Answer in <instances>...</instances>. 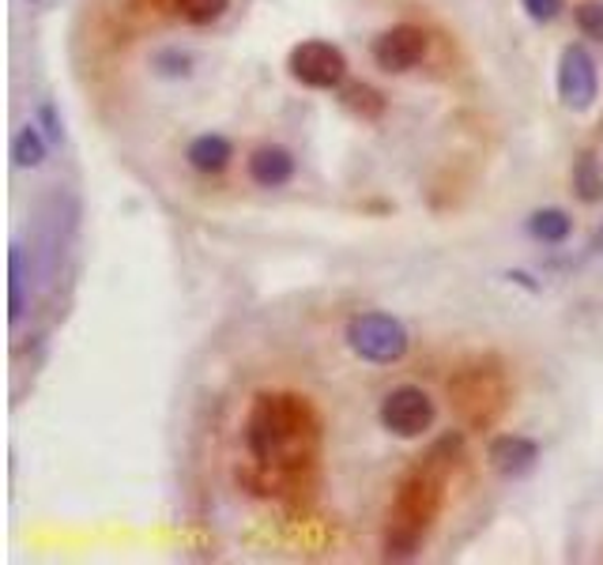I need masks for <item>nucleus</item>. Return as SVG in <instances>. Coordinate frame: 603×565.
Returning a JSON list of instances; mask_svg holds the SVG:
<instances>
[{
  "mask_svg": "<svg viewBox=\"0 0 603 565\" xmlns=\"http://www.w3.org/2000/svg\"><path fill=\"white\" fill-rule=\"evenodd\" d=\"M528 234L543 245H562L573 234V218L562 207H539V212L528 215Z\"/></svg>",
  "mask_w": 603,
  "mask_h": 565,
  "instance_id": "11",
  "label": "nucleus"
},
{
  "mask_svg": "<svg viewBox=\"0 0 603 565\" xmlns=\"http://www.w3.org/2000/svg\"><path fill=\"white\" fill-rule=\"evenodd\" d=\"M245 167H250L253 185L283 189L290 178H295V154H290L287 148H279V143H264V148H257L250 154Z\"/></svg>",
  "mask_w": 603,
  "mask_h": 565,
  "instance_id": "9",
  "label": "nucleus"
},
{
  "mask_svg": "<svg viewBox=\"0 0 603 565\" xmlns=\"http://www.w3.org/2000/svg\"><path fill=\"white\" fill-rule=\"evenodd\" d=\"M234 159V143L219 132H204L197 140H189L186 148V162L197 170V174H223Z\"/></svg>",
  "mask_w": 603,
  "mask_h": 565,
  "instance_id": "10",
  "label": "nucleus"
},
{
  "mask_svg": "<svg viewBox=\"0 0 603 565\" xmlns=\"http://www.w3.org/2000/svg\"><path fill=\"white\" fill-rule=\"evenodd\" d=\"M45 151H50V143H45V136H42V125H39V121L23 125V129L15 132V140H12V159H15V167H20V170L42 167V162H45Z\"/></svg>",
  "mask_w": 603,
  "mask_h": 565,
  "instance_id": "12",
  "label": "nucleus"
},
{
  "mask_svg": "<svg viewBox=\"0 0 603 565\" xmlns=\"http://www.w3.org/2000/svg\"><path fill=\"white\" fill-rule=\"evenodd\" d=\"M520 8L532 23H554L562 15V0H520Z\"/></svg>",
  "mask_w": 603,
  "mask_h": 565,
  "instance_id": "18",
  "label": "nucleus"
},
{
  "mask_svg": "<svg viewBox=\"0 0 603 565\" xmlns=\"http://www.w3.org/2000/svg\"><path fill=\"white\" fill-rule=\"evenodd\" d=\"M437 509H442V479L431 471H415L396 494V505L389 513V535H385V551L389 558H411L419 540L426 535V527L434 524Z\"/></svg>",
  "mask_w": 603,
  "mask_h": 565,
  "instance_id": "2",
  "label": "nucleus"
},
{
  "mask_svg": "<svg viewBox=\"0 0 603 565\" xmlns=\"http://www.w3.org/2000/svg\"><path fill=\"white\" fill-rule=\"evenodd\" d=\"M287 72L290 79L302 87H314V90H332L343 84L347 76V57L340 45L321 42V39H309L298 42L287 57Z\"/></svg>",
  "mask_w": 603,
  "mask_h": 565,
  "instance_id": "4",
  "label": "nucleus"
},
{
  "mask_svg": "<svg viewBox=\"0 0 603 565\" xmlns=\"http://www.w3.org/2000/svg\"><path fill=\"white\" fill-rule=\"evenodd\" d=\"M245 445L264 471L276 468L295 476L317 452V418L302 396L264 392L245 423Z\"/></svg>",
  "mask_w": 603,
  "mask_h": 565,
  "instance_id": "1",
  "label": "nucleus"
},
{
  "mask_svg": "<svg viewBox=\"0 0 603 565\" xmlns=\"http://www.w3.org/2000/svg\"><path fill=\"white\" fill-rule=\"evenodd\" d=\"M573 193H578L581 204H600L603 200V170L596 154L584 151L581 159L573 162Z\"/></svg>",
  "mask_w": 603,
  "mask_h": 565,
  "instance_id": "13",
  "label": "nucleus"
},
{
  "mask_svg": "<svg viewBox=\"0 0 603 565\" xmlns=\"http://www.w3.org/2000/svg\"><path fill=\"white\" fill-rule=\"evenodd\" d=\"M39 125H42L45 136H50L53 143H61V140H65V125H61V117H57V106H53V103H42V106H39Z\"/></svg>",
  "mask_w": 603,
  "mask_h": 565,
  "instance_id": "19",
  "label": "nucleus"
},
{
  "mask_svg": "<svg viewBox=\"0 0 603 565\" xmlns=\"http://www.w3.org/2000/svg\"><path fill=\"white\" fill-rule=\"evenodd\" d=\"M340 103L351 109V114H359L362 121H373V117L385 114V98H381V90H373L370 84H347L340 90Z\"/></svg>",
  "mask_w": 603,
  "mask_h": 565,
  "instance_id": "14",
  "label": "nucleus"
},
{
  "mask_svg": "<svg viewBox=\"0 0 603 565\" xmlns=\"http://www.w3.org/2000/svg\"><path fill=\"white\" fill-rule=\"evenodd\" d=\"M573 20H578V31L584 39L603 42V0H584V4H578V12H573Z\"/></svg>",
  "mask_w": 603,
  "mask_h": 565,
  "instance_id": "17",
  "label": "nucleus"
},
{
  "mask_svg": "<svg viewBox=\"0 0 603 565\" xmlns=\"http://www.w3.org/2000/svg\"><path fill=\"white\" fill-rule=\"evenodd\" d=\"M231 0H173V12L193 26H212L215 20H223Z\"/></svg>",
  "mask_w": 603,
  "mask_h": 565,
  "instance_id": "16",
  "label": "nucleus"
},
{
  "mask_svg": "<svg viewBox=\"0 0 603 565\" xmlns=\"http://www.w3.org/2000/svg\"><path fill=\"white\" fill-rule=\"evenodd\" d=\"M343 340L362 362H373V366H392L411 348L404 321H396L392 313H378V309L373 313H355L343 328Z\"/></svg>",
  "mask_w": 603,
  "mask_h": 565,
  "instance_id": "3",
  "label": "nucleus"
},
{
  "mask_svg": "<svg viewBox=\"0 0 603 565\" xmlns=\"http://www.w3.org/2000/svg\"><path fill=\"white\" fill-rule=\"evenodd\" d=\"M27 282H23V249L20 245H12V253H8V321H20L27 313Z\"/></svg>",
  "mask_w": 603,
  "mask_h": 565,
  "instance_id": "15",
  "label": "nucleus"
},
{
  "mask_svg": "<svg viewBox=\"0 0 603 565\" xmlns=\"http://www.w3.org/2000/svg\"><path fill=\"white\" fill-rule=\"evenodd\" d=\"M426 45H431L426 42V31H419V26L411 23H400V26H389V31L373 42V61L385 72H411L426 57Z\"/></svg>",
  "mask_w": 603,
  "mask_h": 565,
  "instance_id": "7",
  "label": "nucleus"
},
{
  "mask_svg": "<svg viewBox=\"0 0 603 565\" xmlns=\"http://www.w3.org/2000/svg\"><path fill=\"white\" fill-rule=\"evenodd\" d=\"M559 103L573 114H584V109L596 106L600 98V68L596 57L589 53V45L570 42L559 57Z\"/></svg>",
  "mask_w": 603,
  "mask_h": 565,
  "instance_id": "6",
  "label": "nucleus"
},
{
  "mask_svg": "<svg viewBox=\"0 0 603 565\" xmlns=\"http://www.w3.org/2000/svg\"><path fill=\"white\" fill-rule=\"evenodd\" d=\"M378 418L392 437L415 441V437H423L434 426L437 407H434L431 392H423L415 385H400V388H392L385 399H381Z\"/></svg>",
  "mask_w": 603,
  "mask_h": 565,
  "instance_id": "5",
  "label": "nucleus"
},
{
  "mask_svg": "<svg viewBox=\"0 0 603 565\" xmlns=\"http://www.w3.org/2000/svg\"><path fill=\"white\" fill-rule=\"evenodd\" d=\"M487 460L498 476L506 479H520L539 463V445L525 434H498L495 441L487 445Z\"/></svg>",
  "mask_w": 603,
  "mask_h": 565,
  "instance_id": "8",
  "label": "nucleus"
}]
</instances>
